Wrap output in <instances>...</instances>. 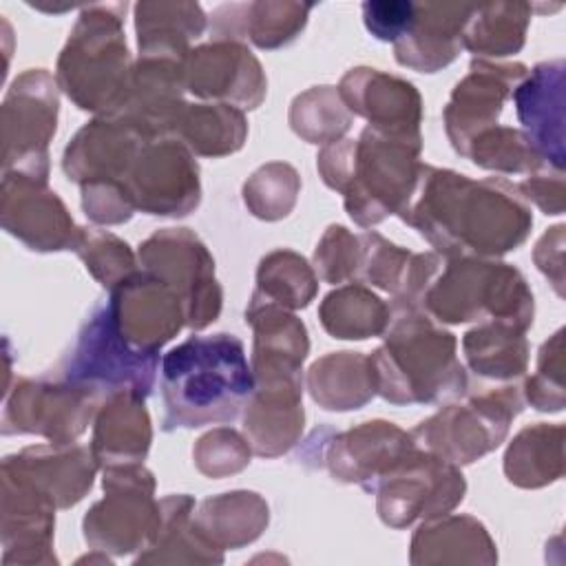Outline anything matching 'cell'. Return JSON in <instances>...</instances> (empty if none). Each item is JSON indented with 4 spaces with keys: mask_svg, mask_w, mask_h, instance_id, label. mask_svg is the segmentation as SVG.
Wrapping results in <instances>:
<instances>
[{
    "mask_svg": "<svg viewBox=\"0 0 566 566\" xmlns=\"http://www.w3.org/2000/svg\"><path fill=\"white\" fill-rule=\"evenodd\" d=\"M444 261L502 256L522 245L533 214L517 184L504 177L471 179L424 164L416 192L398 214Z\"/></svg>",
    "mask_w": 566,
    "mask_h": 566,
    "instance_id": "cell-1",
    "label": "cell"
},
{
    "mask_svg": "<svg viewBox=\"0 0 566 566\" xmlns=\"http://www.w3.org/2000/svg\"><path fill=\"white\" fill-rule=\"evenodd\" d=\"M159 371L164 431L230 422L254 391L245 347L228 332L186 338L164 354Z\"/></svg>",
    "mask_w": 566,
    "mask_h": 566,
    "instance_id": "cell-2",
    "label": "cell"
},
{
    "mask_svg": "<svg viewBox=\"0 0 566 566\" xmlns=\"http://www.w3.org/2000/svg\"><path fill=\"white\" fill-rule=\"evenodd\" d=\"M422 142H409L365 128L358 139H338L316 155L327 188L343 195L352 221L371 228L400 214L411 201L422 172Z\"/></svg>",
    "mask_w": 566,
    "mask_h": 566,
    "instance_id": "cell-3",
    "label": "cell"
},
{
    "mask_svg": "<svg viewBox=\"0 0 566 566\" xmlns=\"http://www.w3.org/2000/svg\"><path fill=\"white\" fill-rule=\"evenodd\" d=\"M385 340L374 349L376 391L391 405H436L462 398L469 376L458 338L418 307H391Z\"/></svg>",
    "mask_w": 566,
    "mask_h": 566,
    "instance_id": "cell-4",
    "label": "cell"
},
{
    "mask_svg": "<svg viewBox=\"0 0 566 566\" xmlns=\"http://www.w3.org/2000/svg\"><path fill=\"white\" fill-rule=\"evenodd\" d=\"M124 13L122 2L84 7L57 57L60 91L97 117L122 113L128 99L135 64L126 44Z\"/></svg>",
    "mask_w": 566,
    "mask_h": 566,
    "instance_id": "cell-5",
    "label": "cell"
},
{
    "mask_svg": "<svg viewBox=\"0 0 566 566\" xmlns=\"http://www.w3.org/2000/svg\"><path fill=\"white\" fill-rule=\"evenodd\" d=\"M422 310L438 323H506L522 332L533 325L535 301L524 274L511 263L484 256L444 261L429 285Z\"/></svg>",
    "mask_w": 566,
    "mask_h": 566,
    "instance_id": "cell-6",
    "label": "cell"
},
{
    "mask_svg": "<svg viewBox=\"0 0 566 566\" xmlns=\"http://www.w3.org/2000/svg\"><path fill=\"white\" fill-rule=\"evenodd\" d=\"M159 369V352L128 343L115 325L108 303H99L77 332L75 345L60 365L57 378L97 398L128 391L148 398Z\"/></svg>",
    "mask_w": 566,
    "mask_h": 566,
    "instance_id": "cell-7",
    "label": "cell"
},
{
    "mask_svg": "<svg viewBox=\"0 0 566 566\" xmlns=\"http://www.w3.org/2000/svg\"><path fill=\"white\" fill-rule=\"evenodd\" d=\"M524 405L522 387L506 382L469 394L467 402L444 405L409 433L416 447L464 467L504 442Z\"/></svg>",
    "mask_w": 566,
    "mask_h": 566,
    "instance_id": "cell-8",
    "label": "cell"
},
{
    "mask_svg": "<svg viewBox=\"0 0 566 566\" xmlns=\"http://www.w3.org/2000/svg\"><path fill=\"white\" fill-rule=\"evenodd\" d=\"M102 486L106 495L82 520L86 544L113 555L146 548L161 522L153 473L142 462L104 467Z\"/></svg>",
    "mask_w": 566,
    "mask_h": 566,
    "instance_id": "cell-9",
    "label": "cell"
},
{
    "mask_svg": "<svg viewBox=\"0 0 566 566\" xmlns=\"http://www.w3.org/2000/svg\"><path fill=\"white\" fill-rule=\"evenodd\" d=\"M60 86L46 69H29L2 102V172L49 181V142L57 128Z\"/></svg>",
    "mask_w": 566,
    "mask_h": 566,
    "instance_id": "cell-10",
    "label": "cell"
},
{
    "mask_svg": "<svg viewBox=\"0 0 566 566\" xmlns=\"http://www.w3.org/2000/svg\"><path fill=\"white\" fill-rule=\"evenodd\" d=\"M378 517L391 528L451 513L467 493L458 464L413 447L376 484Z\"/></svg>",
    "mask_w": 566,
    "mask_h": 566,
    "instance_id": "cell-11",
    "label": "cell"
},
{
    "mask_svg": "<svg viewBox=\"0 0 566 566\" xmlns=\"http://www.w3.org/2000/svg\"><path fill=\"white\" fill-rule=\"evenodd\" d=\"M142 270L166 281L184 303L186 327L203 329L217 321L223 292L214 279V259L206 243L188 228H161L139 243Z\"/></svg>",
    "mask_w": 566,
    "mask_h": 566,
    "instance_id": "cell-12",
    "label": "cell"
},
{
    "mask_svg": "<svg viewBox=\"0 0 566 566\" xmlns=\"http://www.w3.org/2000/svg\"><path fill=\"white\" fill-rule=\"evenodd\" d=\"M413 447L409 431L387 420H367L338 433L314 429L301 462L325 467L334 480L374 493L378 480Z\"/></svg>",
    "mask_w": 566,
    "mask_h": 566,
    "instance_id": "cell-13",
    "label": "cell"
},
{
    "mask_svg": "<svg viewBox=\"0 0 566 566\" xmlns=\"http://www.w3.org/2000/svg\"><path fill=\"white\" fill-rule=\"evenodd\" d=\"M102 398L62 378H18L7 389L2 433H33L51 444H73L93 422Z\"/></svg>",
    "mask_w": 566,
    "mask_h": 566,
    "instance_id": "cell-14",
    "label": "cell"
},
{
    "mask_svg": "<svg viewBox=\"0 0 566 566\" xmlns=\"http://www.w3.org/2000/svg\"><path fill=\"white\" fill-rule=\"evenodd\" d=\"M124 184L135 210L155 217H186L201 201L199 166L190 148L175 135L150 137Z\"/></svg>",
    "mask_w": 566,
    "mask_h": 566,
    "instance_id": "cell-15",
    "label": "cell"
},
{
    "mask_svg": "<svg viewBox=\"0 0 566 566\" xmlns=\"http://www.w3.org/2000/svg\"><path fill=\"white\" fill-rule=\"evenodd\" d=\"M184 82L195 97L230 104L243 113L256 108L268 93L261 62L245 42L234 40H210L190 49Z\"/></svg>",
    "mask_w": 566,
    "mask_h": 566,
    "instance_id": "cell-16",
    "label": "cell"
},
{
    "mask_svg": "<svg viewBox=\"0 0 566 566\" xmlns=\"http://www.w3.org/2000/svg\"><path fill=\"white\" fill-rule=\"evenodd\" d=\"M522 62H493L473 57L469 73L453 86L442 111L447 137L458 155L464 157L475 135L497 124L504 102L526 77Z\"/></svg>",
    "mask_w": 566,
    "mask_h": 566,
    "instance_id": "cell-17",
    "label": "cell"
},
{
    "mask_svg": "<svg viewBox=\"0 0 566 566\" xmlns=\"http://www.w3.org/2000/svg\"><path fill=\"white\" fill-rule=\"evenodd\" d=\"M46 184L27 175L2 172V228L35 252L73 250L80 226Z\"/></svg>",
    "mask_w": 566,
    "mask_h": 566,
    "instance_id": "cell-18",
    "label": "cell"
},
{
    "mask_svg": "<svg viewBox=\"0 0 566 566\" xmlns=\"http://www.w3.org/2000/svg\"><path fill=\"white\" fill-rule=\"evenodd\" d=\"M106 303L122 336L139 349L159 352L186 325L181 296L148 270L117 283Z\"/></svg>",
    "mask_w": 566,
    "mask_h": 566,
    "instance_id": "cell-19",
    "label": "cell"
},
{
    "mask_svg": "<svg viewBox=\"0 0 566 566\" xmlns=\"http://www.w3.org/2000/svg\"><path fill=\"white\" fill-rule=\"evenodd\" d=\"M336 88L349 113L367 119L369 128L422 142V99L411 82L380 69L356 66L340 77Z\"/></svg>",
    "mask_w": 566,
    "mask_h": 566,
    "instance_id": "cell-20",
    "label": "cell"
},
{
    "mask_svg": "<svg viewBox=\"0 0 566 566\" xmlns=\"http://www.w3.org/2000/svg\"><path fill=\"white\" fill-rule=\"evenodd\" d=\"M150 137L128 115H99L86 122L62 155V170L80 186L124 181L137 153Z\"/></svg>",
    "mask_w": 566,
    "mask_h": 566,
    "instance_id": "cell-21",
    "label": "cell"
},
{
    "mask_svg": "<svg viewBox=\"0 0 566 566\" xmlns=\"http://www.w3.org/2000/svg\"><path fill=\"white\" fill-rule=\"evenodd\" d=\"M55 504L2 464V564H55Z\"/></svg>",
    "mask_w": 566,
    "mask_h": 566,
    "instance_id": "cell-22",
    "label": "cell"
},
{
    "mask_svg": "<svg viewBox=\"0 0 566 566\" xmlns=\"http://www.w3.org/2000/svg\"><path fill=\"white\" fill-rule=\"evenodd\" d=\"M564 60L539 62L528 69L526 77L513 88L511 97L515 104L522 133L531 142L539 159L564 170Z\"/></svg>",
    "mask_w": 566,
    "mask_h": 566,
    "instance_id": "cell-23",
    "label": "cell"
},
{
    "mask_svg": "<svg viewBox=\"0 0 566 566\" xmlns=\"http://www.w3.org/2000/svg\"><path fill=\"white\" fill-rule=\"evenodd\" d=\"M245 323L252 327V374L254 382L279 378H303V363L310 354V338L303 321L259 292H252L245 307Z\"/></svg>",
    "mask_w": 566,
    "mask_h": 566,
    "instance_id": "cell-24",
    "label": "cell"
},
{
    "mask_svg": "<svg viewBox=\"0 0 566 566\" xmlns=\"http://www.w3.org/2000/svg\"><path fill=\"white\" fill-rule=\"evenodd\" d=\"M360 241V265L358 276L391 294V307H418L440 274L444 259L438 252H411L385 239L376 230L358 234Z\"/></svg>",
    "mask_w": 566,
    "mask_h": 566,
    "instance_id": "cell-25",
    "label": "cell"
},
{
    "mask_svg": "<svg viewBox=\"0 0 566 566\" xmlns=\"http://www.w3.org/2000/svg\"><path fill=\"white\" fill-rule=\"evenodd\" d=\"M303 424V378L254 382L243 405V436L252 453L261 458L287 453L301 440Z\"/></svg>",
    "mask_w": 566,
    "mask_h": 566,
    "instance_id": "cell-26",
    "label": "cell"
},
{
    "mask_svg": "<svg viewBox=\"0 0 566 566\" xmlns=\"http://www.w3.org/2000/svg\"><path fill=\"white\" fill-rule=\"evenodd\" d=\"M4 467L24 475L57 509L77 504L93 486L99 469L91 447L84 444H35L2 460Z\"/></svg>",
    "mask_w": 566,
    "mask_h": 566,
    "instance_id": "cell-27",
    "label": "cell"
},
{
    "mask_svg": "<svg viewBox=\"0 0 566 566\" xmlns=\"http://www.w3.org/2000/svg\"><path fill=\"white\" fill-rule=\"evenodd\" d=\"M473 4L416 2V15L407 33L394 42L400 66L418 73H436L449 66L462 51V31Z\"/></svg>",
    "mask_w": 566,
    "mask_h": 566,
    "instance_id": "cell-28",
    "label": "cell"
},
{
    "mask_svg": "<svg viewBox=\"0 0 566 566\" xmlns=\"http://www.w3.org/2000/svg\"><path fill=\"white\" fill-rule=\"evenodd\" d=\"M314 4L305 2H241L221 4L212 11V40H250L259 49H279L296 40L305 29Z\"/></svg>",
    "mask_w": 566,
    "mask_h": 566,
    "instance_id": "cell-29",
    "label": "cell"
},
{
    "mask_svg": "<svg viewBox=\"0 0 566 566\" xmlns=\"http://www.w3.org/2000/svg\"><path fill=\"white\" fill-rule=\"evenodd\" d=\"M146 398L128 391L106 396L93 418L91 451L97 464H135L144 462L153 442Z\"/></svg>",
    "mask_w": 566,
    "mask_h": 566,
    "instance_id": "cell-30",
    "label": "cell"
},
{
    "mask_svg": "<svg viewBox=\"0 0 566 566\" xmlns=\"http://www.w3.org/2000/svg\"><path fill=\"white\" fill-rule=\"evenodd\" d=\"M411 564H495L497 551L482 522L471 515L422 520L411 537Z\"/></svg>",
    "mask_w": 566,
    "mask_h": 566,
    "instance_id": "cell-31",
    "label": "cell"
},
{
    "mask_svg": "<svg viewBox=\"0 0 566 566\" xmlns=\"http://www.w3.org/2000/svg\"><path fill=\"white\" fill-rule=\"evenodd\" d=\"M312 400L327 411L365 407L376 391L371 358L363 352H329L314 360L305 374Z\"/></svg>",
    "mask_w": 566,
    "mask_h": 566,
    "instance_id": "cell-32",
    "label": "cell"
},
{
    "mask_svg": "<svg viewBox=\"0 0 566 566\" xmlns=\"http://www.w3.org/2000/svg\"><path fill=\"white\" fill-rule=\"evenodd\" d=\"M161 522L155 539L135 557V564H221L223 551L197 528L195 500L186 493L159 500Z\"/></svg>",
    "mask_w": 566,
    "mask_h": 566,
    "instance_id": "cell-33",
    "label": "cell"
},
{
    "mask_svg": "<svg viewBox=\"0 0 566 566\" xmlns=\"http://www.w3.org/2000/svg\"><path fill=\"white\" fill-rule=\"evenodd\" d=\"M133 9L139 55L186 60L190 42L197 40L208 24L197 2H137Z\"/></svg>",
    "mask_w": 566,
    "mask_h": 566,
    "instance_id": "cell-34",
    "label": "cell"
},
{
    "mask_svg": "<svg viewBox=\"0 0 566 566\" xmlns=\"http://www.w3.org/2000/svg\"><path fill=\"white\" fill-rule=\"evenodd\" d=\"M192 520L210 544L226 551L252 544L265 531L270 509L254 491H228L206 497Z\"/></svg>",
    "mask_w": 566,
    "mask_h": 566,
    "instance_id": "cell-35",
    "label": "cell"
},
{
    "mask_svg": "<svg viewBox=\"0 0 566 566\" xmlns=\"http://www.w3.org/2000/svg\"><path fill=\"white\" fill-rule=\"evenodd\" d=\"M562 422H535L515 433L504 453V475L520 489H542L564 475Z\"/></svg>",
    "mask_w": 566,
    "mask_h": 566,
    "instance_id": "cell-36",
    "label": "cell"
},
{
    "mask_svg": "<svg viewBox=\"0 0 566 566\" xmlns=\"http://www.w3.org/2000/svg\"><path fill=\"white\" fill-rule=\"evenodd\" d=\"M172 135L184 142L192 155L226 157L237 153L248 137L245 113L230 104H188L181 108Z\"/></svg>",
    "mask_w": 566,
    "mask_h": 566,
    "instance_id": "cell-37",
    "label": "cell"
},
{
    "mask_svg": "<svg viewBox=\"0 0 566 566\" xmlns=\"http://www.w3.org/2000/svg\"><path fill=\"white\" fill-rule=\"evenodd\" d=\"M467 365L480 378L511 382L528 367L526 332L506 323H478L462 338Z\"/></svg>",
    "mask_w": 566,
    "mask_h": 566,
    "instance_id": "cell-38",
    "label": "cell"
},
{
    "mask_svg": "<svg viewBox=\"0 0 566 566\" xmlns=\"http://www.w3.org/2000/svg\"><path fill=\"white\" fill-rule=\"evenodd\" d=\"M531 15L533 4L528 2L473 4L462 31V49L482 60L515 55L526 42Z\"/></svg>",
    "mask_w": 566,
    "mask_h": 566,
    "instance_id": "cell-39",
    "label": "cell"
},
{
    "mask_svg": "<svg viewBox=\"0 0 566 566\" xmlns=\"http://www.w3.org/2000/svg\"><path fill=\"white\" fill-rule=\"evenodd\" d=\"M318 318L334 338L365 340L387 332L391 307L365 283H345L321 301Z\"/></svg>",
    "mask_w": 566,
    "mask_h": 566,
    "instance_id": "cell-40",
    "label": "cell"
},
{
    "mask_svg": "<svg viewBox=\"0 0 566 566\" xmlns=\"http://www.w3.org/2000/svg\"><path fill=\"white\" fill-rule=\"evenodd\" d=\"M254 292L294 312L314 301L318 292V276L305 256L294 250L279 248L259 261Z\"/></svg>",
    "mask_w": 566,
    "mask_h": 566,
    "instance_id": "cell-41",
    "label": "cell"
},
{
    "mask_svg": "<svg viewBox=\"0 0 566 566\" xmlns=\"http://www.w3.org/2000/svg\"><path fill=\"white\" fill-rule=\"evenodd\" d=\"M290 126L307 144H334L352 128V113L336 86H312L290 104Z\"/></svg>",
    "mask_w": 566,
    "mask_h": 566,
    "instance_id": "cell-42",
    "label": "cell"
},
{
    "mask_svg": "<svg viewBox=\"0 0 566 566\" xmlns=\"http://www.w3.org/2000/svg\"><path fill=\"white\" fill-rule=\"evenodd\" d=\"M464 157L475 166L500 175H531L546 168L522 130L500 124L475 135L467 146Z\"/></svg>",
    "mask_w": 566,
    "mask_h": 566,
    "instance_id": "cell-43",
    "label": "cell"
},
{
    "mask_svg": "<svg viewBox=\"0 0 566 566\" xmlns=\"http://www.w3.org/2000/svg\"><path fill=\"white\" fill-rule=\"evenodd\" d=\"M241 192L245 208L254 217L263 221H279L285 219L296 206L301 177L294 166L285 161H270L245 179Z\"/></svg>",
    "mask_w": 566,
    "mask_h": 566,
    "instance_id": "cell-44",
    "label": "cell"
},
{
    "mask_svg": "<svg viewBox=\"0 0 566 566\" xmlns=\"http://www.w3.org/2000/svg\"><path fill=\"white\" fill-rule=\"evenodd\" d=\"M73 252L82 259L91 276L108 292L126 276L137 272V254L117 234L99 228L80 226Z\"/></svg>",
    "mask_w": 566,
    "mask_h": 566,
    "instance_id": "cell-45",
    "label": "cell"
},
{
    "mask_svg": "<svg viewBox=\"0 0 566 566\" xmlns=\"http://www.w3.org/2000/svg\"><path fill=\"white\" fill-rule=\"evenodd\" d=\"M522 396L537 411L555 413L564 409V329H557L539 347L537 369L524 380Z\"/></svg>",
    "mask_w": 566,
    "mask_h": 566,
    "instance_id": "cell-46",
    "label": "cell"
},
{
    "mask_svg": "<svg viewBox=\"0 0 566 566\" xmlns=\"http://www.w3.org/2000/svg\"><path fill=\"white\" fill-rule=\"evenodd\" d=\"M252 447L239 431L230 427H214L203 433L192 447V460L206 478H226L243 471L250 464Z\"/></svg>",
    "mask_w": 566,
    "mask_h": 566,
    "instance_id": "cell-47",
    "label": "cell"
},
{
    "mask_svg": "<svg viewBox=\"0 0 566 566\" xmlns=\"http://www.w3.org/2000/svg\"><path fill=\"white\" fill-rule=\"evenodd\" d=\"M360 241L345 226H329L314 250V272L325 283H347L358 276Z\"/></svg>",
    "mask_w": 566,
    "mask_h": 566,
    "instance_id": "cell-48",
    "label": "cell"
},
{
    "mask_svg": "<svg viewBox=\"0 0 566 566\" xmlns=\"http://www.w3.org/2000/svg\"><path fill=\"white\" fill-rule=\"evenodd\" d=\"M82 210L93 223L117 226L133 217L135 203L124 181H93L82 186Z\"/></svg>",
    "mask_w": 566,
    "mask_h": 566,
    "instance_id": "cell-49",
    "label": "cell"
},
{
    "mask_svg": "<svg viewBox=\"0 0 566 566\" xmlns=\"http://www.w3.org/2000/svg\"><path fill=\"white\" fill-rule=\"evenodd\" d=\"M416 2L409 0H378L363 2V22L367 31L380 42H398L411 27Z\"/></svg>",
    "mask_w": 566,
    "mask_h": 566,
    "instance_id": "cell-50",
    "label": "cell"
},
{
    "mask_svg": "<svg viewBox=\"0 0 566 566\" xmlns=\"http://www.w3.org/2000/svg\"><path fill=\"white\" fill-rule=\"evenodd\" d=\"M520 195L526 203H535L544 214H562L564 212V170H555L551 166L539 168L522 184H517Z\"/></svg>",
    "mask_w": 566,
    "mask_h": 566,
    "instance_id": "cell-51",
    "label": "cell"
},
{
    "mask_svg": "<svg viewBox=\"0 0 566 566\" xmlns=\"http://www.w3.org/2000/svg\"><path fill=\"white\" fill-rule=\"evenodd\" d=\"M564 226L548 228L533 250V261L537 270L548 276L555 292L564 296Z\"/></svg>",
    "mask_w": 566,
    "mask_h": 566,
    "instance_id": "cell-52",
    "label": "cell"
}]
</instances>
